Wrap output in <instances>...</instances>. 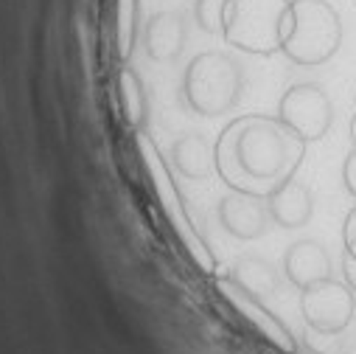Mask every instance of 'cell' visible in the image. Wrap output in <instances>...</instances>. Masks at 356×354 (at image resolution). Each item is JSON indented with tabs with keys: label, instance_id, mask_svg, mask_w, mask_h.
I'll return each mask as SVG.
<instances>
[{
	"label": "cell",
	"instance_id": "obj_2",
	"mask_svg": "<svg viewBox=\"0 0 356 354\" xmlns=\"http://www.w3.org/2000/svg\"><path fill=\"white\" fill-rule=\"evenodd\" d=\"M135 146H138V155H140V163L146 169V177H149V183H152V192L160 203V211L165 214L174 236L180 239V245L186 247V253L191 256V261L197 264V268L208 276L216 273V259H213V250L208 247V242L202 239V233L197 231L188 208H186V200L180 194V189H177L174 183V177L168 171V163L165 157L160 155L157 144L146 135V132H138L135 135Z\"/></svg>",
	"mask_w": 356,
	"mask_h": 354
},
{
	"label": "cell",
	"instance_id": "obj_16",
	"mask_svg": "<svg viewBox=\"0 0 356 354\" xmlns=\"http://www.w3.org/2000/svg\"><path fill=\"white\" fill-rule=\"evenodd\" d=\"M135 37H138V0H115V45L124 62L135 51Z\"/></svg>",
	"mask_w": 356,
	"mask_h": 354
},
{
	"label": "cell",
	"instance_id": "obj_15",
	"mask_svg": "<svg viewBox=\"0 0 356 354\" xmlns=\"http://www.w3.org/2000/svg\"><path fill=\"white\" fill-rule=\"evenodd\" d=\"M118 96H121V110H124L129 127L135 132H143L146 121H149V99H146V87H143L140 76L129 65H121V70H118Z\"/></svg>",
	"mask_w": 356,
	"mask_h": 354
},
{
	"label": "cell",
	"instance_id": "obj_17",
	"mask_svg": "<svg viewBox=\"0 0 356 354\" xmlns=\"http://www.w3.org/2000/svg\"><path fill=\"white\" fill-rule=\"evenodd\" d=\"M227 0H194V23L205 34H222Z\"/></svg>",
	"mask_w": 356,
	"mask_h": 354
},
{
	"label": "cell",
	"instance_id": "obj_12",
	"mask_svg": "<svg viewBox=\"0 0 356 354\" xmlns=\"http://www.w3.org/2000/svg\"><path fill=\"white\" fill-rule=\"evenodd\" d=\"M284 273L295 287L306 290L314 282L331 279V256L317 239H300L284 256Z\"/></svg>",
	"mask_w": 356,
	"mask_h": 354
},
{
	"label": "cell",
	"instance_id": "obj_4",
	"mask_svg": "<svg viewBox=\"0 0 356 354\" xmlns=\"http://www.w3.org/2000/svg\"><path fill=\"white\" fill-rule=\"evenodd\" d=\"M292 26V0H227L222 37L227 45L273 56L284 48Z\"/></svg>",
	"mask_w": 356,
	"mask_h": 354
},
{
	"label": "cell",
	"instance_id": "obj_8",
	"mask_svg": "<svg viewBox=\"0 0 356 354\" xmlns=\"http://www.w3.org/2000/svg\"><path fill=\"white\" fill-rule=\"evenodd\" d=\"M216 290H219V295H222L264 340H270L273 346H278V348L286 351V354H295V351H298V343H295L292 332L286 329V323H284L278 315H273L270 309H266L258 295L247 293V290H244L238 282H233L230 276H216Z\"/></svg>",
	"mask_w": 356,
	"mask_h": 354
},
{
	"label": "cell",
	"instance_id": "obj_20",
	"mask_svg": "<svg viewBox=\"0 0 356 354\" xmlns=\"http://www.w3.org/2000/svg\"><path fill=\"white\" fill-rule=\"evenodd\" d=\"M342 279H345V284L356 293V259L348 256L345 250H342Z\"/></svg>",
	"mask_w": 356,
	"mask_h": 354
},
{
	"label": "cell",
	"instance_id": "obj_19",
	"mask_svg": "<svg viewBox=\"0 0 356 354\" xmlns=\"http://www.w3.org/2000/svg\"><path fill=\"white\" fill-rule=\"evenodd\" d=\"M342 183H345V192L350 197H356V146L345 155V163H342Z\"/></svg>",
	"mask_w": 356,
	"mask_h": 354
},
{
	"label": "cell",
	"instance_id": "obj_9",
	"mask_svg": "<svg viewBox=\"0 0 356 354\" xmlns=\"http://www.w3.org/2000/svg\"><path fill=\"white\" fill-rule=\"evenodd\" d=\"M216 217H219V225L230 236L244 239V242L264 236L273 225L266 197L250 194V192H230L227 197H222L216 206Z\"/></svg>",
	"mask_w": 356,
	"mask_h": 354
},
{
	"label": "cell",
	"instance_id": "obj_1",
	"mask_svg": "<svg viewBox=\"0 0 356 354\" xmlns=\"http://www.w3.org/2000/svg\"><path fill=\"white\" fill-rule=\"evenodd\" d=\"M213 152L216 171L233 192L266 197L284 177L300 171L306 144L278 118L244 116L222 130Z\"/></svg>",
	"mask_w": 356,
	"mask_h": 354
},
{
	"label": "cell",
	"instance_id": "obj_21",
	"mask_svg": "<svg viewBox=\"0 0 356 354\" xmlns=\"http://www.w3.org/2000/svg\"><path fill=\"white\" fill-rule=\"evenodd\" d=\"M350 141H353V146H356V116L350 118Z\"/></svg>",
	"mask_w": 356,
	"mask_h": 354
},
{
	"label": "cell",
	"instance_id": "obj_10",
	"mask_svg": "<svg viewBox=\"0 0 356 354\" xmlns=\"http://www.w3.org/2000/svg\"><path fill=\"white\" fill-rule=\"evenodd\" d=\"M266 208H270V217L275 225L292 231V228L309 225V220L314 214V197H312L309 186L298 180V171H292L266 194Z\"/></svg>",
	"mask_w": 356,
	"mask_h": 354
},
{
	"label": "cell",
	"instance_id": "obj_14",
	"mask_svg": "<svg viewBox=\"0 0 356 354\" xmlns=\"http://www.w3.org/2000/svg\"><path fill=\"white\" fill-rule=\"evenodd\" d=\"M230 279L238 282L247 293L258 295V298H266V295H273L278 293V270L273 268L270 261H264L258 256H244L233 264V270H230Z\"/></svg>",
	"mask_w": 356,
	"mask_h": 354
},
{
	"label": "cell",
	"instance_id": "obj_5",
	"mask_svg": "<svg viewBox=\"0 0 356 354\" xmlns=\"http://www.w3.org/2000/svg\"><path fill=\"white\" fill-rule=\"evenodd\" d=\"M342 45V17L328 0H292V26L281 54L300 65H325Z\"/></svg>",
	"mask_w": 356,
	"mask_h": 354
},
{
	"label": "cell",
	"instance_id": "obj_13",
	"mask_svg": "<svg viewBox=\"0 0 356 354\" xmlns=\"http://www.w3.org/2000/svg\"><path fill=\"white\" fill-rule=\"evenodd\" d=\"M171 163L188 180H205L216 171V152L200 132H186L171 144Z\"/></svg>",
	"mask_w": 356,
	"mask_h": 354
},
{
	"label": "cell",
	"instance_id": "obj_18",
	"mask_svg": "<svg viewBox=\"0 0 356 354\" xmlns=\"http://www.w3.org/2000/svg\"><path fill=\"white\" fill-rule=\"evenodd\" d=\"M342 242H345L342 250L356 259V208H350L348 217H345V222H342Z\"/></svg>",
	"mask_w": 356,
	"mask_h": 354
},
{
	"label": "cell",
	"instance_id": "obj_7",
	"mask_svg": "<svg viewBox=\"0 0 356 354\" xmlns=\"http://www.w3.org/2000/svg\"><path fill=\"white\" fill-rule=\"evenodd\" d=\"M356 309L353 290L345 282L323 279L300 293V315L317 334H339Z\"/></svg>",
	"mask_w": 356,
	"mask_h": 354
},
{
	"label": "cell",
	"instance_id": "obj_3",
	"mask_svg": "<svg viewBox=\"0 0 356 354\" xmlns=\"http://www.w3.org/2000/svg\"><path fill=\"white\" fill-rule=\"evenodd\" d=\"M244 91V70L225 51H202L197 54L180 84V96L186 107L197 116L213 118L230 113Z\"/></svg>",
	"mask_w": 356,
	"mask_h": 354
},
{
	"label": "cell",
	"instance_id": "obj_6",
	"mask_svg": "<svg viewBox=\"0 0 356 354\" xmlns=\"http://www.w3.org/2000/svg\"><path fill=\"white\" fill-rule=\"evenodd\" d=\"M275 118L303 144H312L328 135L334 124V105L323 84L300 82V84H292L289 91H284Z\"/></svg>",
	"mask_w": 356,
	"mask_h": 354
},
{
	"label": "cell",
	"instance_id": "obj_11",
	"mask_svg": "<svg viewBox=\"0 0 356 354\" xmlns=\"http://www.w3.org/2000/svg\"><path fill=\"white\" fill-rule=\"evenodd\" d=\"M188 40V23L180 12H154L143 29V51L154 62H174Z\"/></svg>",
	"mask_w": 356,
	"mask_h": 354
}]
</instances>
